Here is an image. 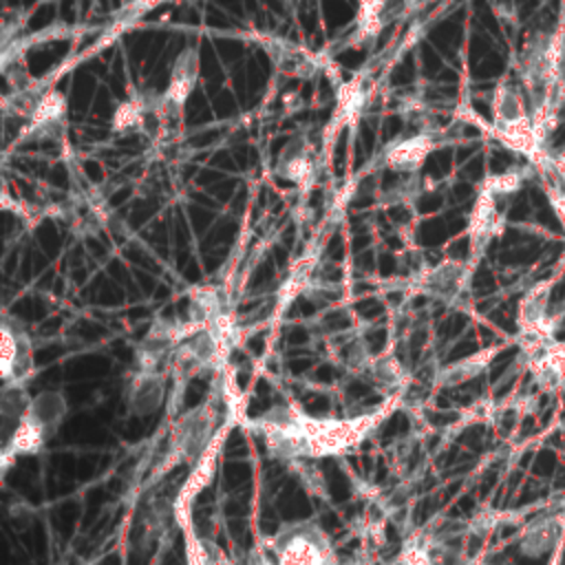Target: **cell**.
<instances>
[{
  "label": "cell",
  "mask_w": 565,
  "mask_h": 565,
  "mask_svg": "<svg viewBox=\"0 0 565 565\" xmlns=\"http://www.w3.org/2000/svg\"><path fill=\"white\" fill-rule=\"evenodd\" d=\"M263 545L276 565H338L329 536L313 521L289 523Z\"/></svg>",
  "instance_id": "obj_2"
},
{
  "label": "cell",
  "mask_w": 565,
  "mask_h": 565,
  "mask_svg": "<svg viewBox=\"0 0 565 565\" xmlns=\"http://www.w3.org/2000/svg\"><path fill=\"white\" fill-rule=\"evenodd\" d=\"M530 106L525 95L508 82H499L492 95V132L530 121Z\"/></svg>",
  "instance_id": "obj_11"
},
{
  "label": "cell",
  "mask_w": 565,
  "mask_h": 565,
  "mask_svg": "<svg viewBox=\"0 0 565 565\" xmlns=\"http://www.w3.org/2000/svg\"><path fill=\"white\" fill-rule=\"evenodd\" d=\"M558 541V523L556 521H541L532 527L525 530L523 541H521V550L525 554H539L543 550L550 547V543Z\"/></svg>",
  "instance_id": "obj_20"
},
{
  "label": "cell",
  "mask_w": 565,
  "mask_h": 565,
  "mask_svg": "<svg viewBox=\"0 0 565 565\" xmlns=\"http://www.w3.org/2000/svg\"><path fill=\"white\" fill-rule=\"evenodd\" d=\"M196 75H199V53H196V49L188 46L177 55L168 86L159 95V113H161L166 132H168L170 124L181 121L183 106L196 84Z\"/></svg>",
  "instance_id": "obj_5"
},
{
  "label": "cell",
  "mask_w": 565,
  "mask_h": 565,
  "mask_svg": "<svg viewBox=\"0 0 565 565\" xmlns=\"http://www.w3.org/2000/svg\"><path fill=\"white\" fill-rule=\"evenodd\" d=\"M276 170L282 179L296 185H309L316 177L313 150L305 139H294L280 154Z\"/></svg>",
  "instance_id": "obj_13"
},
{
  "label": "cell",
  "mask_w": 565,
  "mask_h": 565,
  "mask_svg": "<svg viewBox=\"0 0 565 565\" xmlns=\"http://www.w3.org/2000/svg\"><path fill=\"white\" fill-rule=\"evenodd\" d=\"M527 366L541 391H556L565 384V342H547L527 358Z\"/></svg>",
  "instance_id": "obj_12"
},
{
  "label": "cell",
  "mask_w": 565,
  "mask_h": 565,
  "mask_svg": "<svg viewBox=\"0 0 565 565\" xmlns=\"http://www.w3.org/2000/svg\"><path fill=\"white\" fill-rule=\"evenodd\" d=\"M499 199L488 188L479 185L475 205L470 210L468 218V238H470V254L479 258V254L486 249V245L503 232V214L499 210Z\"/></svg>",
  "instance_id": "obj_8"
},
{
  "label": "cell",
  "mask_w": 565,
  "mask_h": 565,
  "mask_svg": "<svg viewBox=\"0 0 565 565\" xmlns=\"http://www.w3.org/2000/svg\"><path fill=\"white\" fill-rule=\"evenodd\" d=\"M166 399H170V373L139 369L132 371L126 388V404L132 415H154Z\"/></svg>",
  "instance_id": "obj_7"
},
{
  "label": "cell",
  "mask_w": 565,
  "mask_h": 565,
  "mask_svg": "<svg viewBox=\"0 0 565 565\" xmlns=\"http://www.w3.org/2000/svg\"><path fill=\"white\" fill-rule=\"evenodd\" d=\"M550 168H554V172L561 177V181L565 183V148L550 159Z\"/></svg>",
  "instance_id": "obj_23"
},
{
  "label": "cell",
  "mask_w": 565,
  "mask_h": 565,
  "mask_svg": "<svg viewBox=\"0 0 565 565\" xmlns=\"http://www.w3.org/2000/svg\"><path fill=\"white\" fill-rule=\"evenodd\" d=\"M234 422H236V419H227V422L221 426V430H218V435L214 437L212 446L205 450V455H203L196 463H192L190 475L183 479V483L179 486V490H177V494H174V499H172V519H174V523H177L181 530L194 525V521H192L194 501H196V497L210 486L212 475H214L216 463H218V455H221L223 439L227 437V433H230V428L234 426Z\"/></svg>",
  "instance_id": "obj_4"
},
{
  "label": "cell",
  "mask_w": 565,
  "mask_h": 565,
  "mask_svg": "<svg viewBox=\"0 0 565 565\" xmlns=\"http://www.w3.org/2000/svg\"><path fill=\"white\" fill-rule=\"evenodd\" d=\"M399 397H386L369 413L351 417H311L296 406H276L249 426L263 435L267 450L280 461L340 457L360 446L397 408Z\"/></svg>",
  "instance_id": "obj_1"
},
{
  "label": "cell",
  "mask_w": 565,
  "mask_h": 565,
  "mask_svg": "<svg viewBox=\"0 0 565 565\" xmlns=\"http://www.w3.org/2000/svg\"><path fill=\"white\" fill-rule=\"evenodd\" d=\"M545 190H547V199L552 203V210L556 212V216H558V221L565 230V190L558 188V185H547Z\"/></svg>",
  "instance_id": "obj_22"
},
{
  "label": "cell",
  "mask_w": 565,
  "mask_h": 565,
  "mask_svg": "<svg viewBox=\"0 0 565 565\" xmlns=\"http://www.w3.org/2000/svg\"><path fill=\"white\" fill-rule=\"evenodd\" d=\"M470 265L455 258H444L441 263L415 274L413 287L441 302H455L466 291L470 280Z\"/></svg>",
  "instance_id": "obj_6"
},
{
  "label": "cell",
  "mask_w": 565,
  "mask_h": 565,
  "mask_svg": "<svg viewBox=\"0 0 565 565\" xmlns=\"http://www.w3.org/2000/svg\"><path fill=\"white\" fill-rule=\"evenodd\" d=\"M35 373V347L29 331L11 316L0 324V377L2 384L26 386Z\"/></svg>",
  "instance_id": "obj_3"
},
{
  "label": "cell",
  "mask_w": 565,
  "mask_h": 565,
  "mask_svg": "<svg viewBox=\"0 0 565 565\" xmlns=\"http://www.w3.org/2000/svg\"><path fill=\"white\" fill-rule=\"evenodd\" d=\"M364 377L380 388L382 393H386V397L393 395H402V391L406 388V371L402 366V362L397 360V355L393 351H384L380 355H373Z\"/></svg>",
  "instance_id": "obj_14"
},
{
  "label": "cell",
  "mask_w": 565,
  "mask_h": 565,
  "mask_svg": "<svg viewBox=\"0 0 565 565\" xmlns=\"http://www.w3.org/2000/svg\"><path fill=\"white\" fill-rule=\"evenodd\" d=\"M66 119V99L57 90H49L35 104L29 124L24 128V139H53L62 132Z\"/></svg>",
  "instance_id": "obj_9"
},
{
  "label": "cell",
  "mask_w": 565,
  "mask_h": 565,
  "mask_svg": "<svg viewBox=\"0 0 565 565\" xmlns=\"http://www.w3.org/2000/svg\"><path fill=\"white\" fill-rule=\"evenodd\" d=\"M388 0H358V15H355V42L373 40L384 29V11Z\"/></svg>",
  "instance_id": "obj_17"
},
{
  "label": "cell",
  "mask_w": 565,
  "mask_h": 565,
  "mask_svg": "<svg viewBox=\"0 0 565 565\" xmlns=\"http://www.w3.org/2000/svg\"><path fill=\"white\" fill-rule=\"evenodd\" d=\"M435 148V139L430 132H415L411 137H404L395 143H391L386 148V154H384V161L388 168L393 170H399V172H417L424 161L428 159V154L433 152Z\"/></svg>",
  "instance_id": "obj_10"
},
{
  "label": "cell",
  "mask_w": 565,
  "mask_h": 565,
  "mask_svg": "<svg viewBox=\"0 0 565 565\" xmlns=\"http://www.w3.org/2000/svg\"><path fill=\"white\" fill-rule=\"evenodd\" d=\"M185 541V563L188 565H232L230 556L210 539L201 536L194 525L181 530Z\"/></svg>",
  "instance_id": "obj_16"
},
{
  "label": "cell",
  "mask_w": 565,
  "mask_h": 565,
  "mask_svg": "<svg viewBox=\"0 0 565 565\" xmlns=\"http://www.w3.org/2000/svg\"><path fill=\"white\" fill-rule=\"evenodd\" d=\"M481 185L488 188L492 194L505 199V196L514 194V192L523 185V172H519V170H505V172H499V174L488 177Z\"/></svg>",
  "instance_id": "obj_21"
},
{
  "label": "cell",
  "mask_w": 565,
  "mask_h": 565,
  "mask_svg": "<svg viewBox=\"0 0 565 565\" xmlns=\"http://www.w3.org/2000/svg\"><path fill=\"white\" fill-rule=\"evenodd\" d=\"M146 113H148V97L139 95V97H130L128 102H124L113 117V128L117 132H135V130H143V121H146Z\"/></svg>",
  "instance_id": "obj_19"
},
{
  "label": "cell",
  "mask_w": 565,
  "mask_h": 565,
  "mask_svg": "<svg viewBox=\"0 0 565 565\" xmlns=\"http://www.w3.org/2000/svg\"><path fill=\"white\" fill-rule=\"evenodd\" d=\"M497 351H499V347H488L483 351H477L468 358H461V360L444 366L437 375V382L441 386H457V384H463V382L477 377L490 364V360L497 355Z\"/></svg>",
  "instance_id": "obj_15"
},
{
  "label": "cell",
  "mask_w": 565,
  "mask_h": 565,
  "mask_svg": "<svg viewBox=\"0 0 565 565\" xmlns=\"http://www.w3.org/2000/svg\"><path fill=\"white\" fill-rule=\"evenodd\" d=\"M393 565H435V541L430 530L413 532Z\"/></svg>",
  "instance_id": "obj_18"
}]
</instances>
